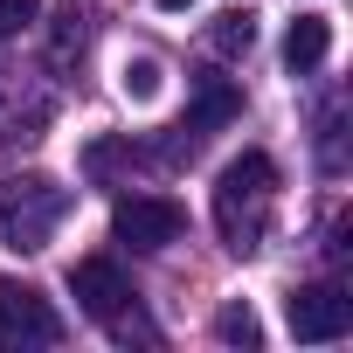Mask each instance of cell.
Listing matches in <instances>:
<instances>
[{
	"mask_svg": "<svg viewBox=\"0 0 353 353\" xmlns=\"http://www.w3.org/2000/svg\"><path fill=\"white\" fill-rule=\"evenodd\" d=\"M208 42H215V56H250V42H256V14H250V8H229V14H215Z\"/></svg>",
	"mask_w": 353,
	"mask_h": 353,
	"instance_id": "cell-10",
	"label": "cell"
},
{
	"mask_svg": "<svg viewBox=\"0 0 353 353\" xmlns=\"http://www.w3.org/2000/svg\"><path fill=\"white\" fill-rule=\"evenodd\" d=\"M63 215H70V188L49 181V173H8L0 181V243L8 250H21V256L49 250Z\"/></svg>",
	"mask_w": 353,
	"mask_h": 353,
	"instance_id": "cell-2",
	"label": "cell"
},
{
	"mask_svg": "<svg viewBox=\"0 0 353 353\" xmlns=\"http://www.w3.org/2000/svg\"><path fill=\"white\" fill-rule=\"evenodd\" d=\"M215 339H222V346H256L263 325H256L250 305H222V312H215Z\"/></svg>",
	"mask_w": 353,
	"mask_h": 353,
	"instance_id": "cell-11",
	"label": "cell"
},
{
	"mask_svg": "<svg viewBox=\"0 0 353 353\" xmlns=\"http://www.w3.org/2000/svg\"><path fill=\"white\" fill-rule=\"evenodd\" d=\"M90 35H97V14H90V0H63V8H56V28H49V63H56V70L83 63Z\"/></svg>",
	"mask_w": 353,
	"mask_h": 353,
	"instance_id": "cell-7",
	"label": "cell"
},
{
	"mask_svg": "<svg viewBox=\"0 0 353 353\" xmlns=\"http://www.w3.org/2000/svg\"><path fill=\"white\" fill-rule=\"evenodd\" d=\"M325 56H332V21H325V14H298L291 35H284V63H291V77L319 70Z\"/></svg>",
	"mask_w": 353,
	"mask_h": 353,
	"instance_id": "cell-9",
	"label": "cell"
},
{
	"mask_svg": "<svg viewBox=\"0 0 353 353\" xmlns=\"http://www.w3.org/2000/svg\"><path fill=\"white\" fill-rule=\"evenodd\" d=\"M159 8H173V14H181V8H194V0H159Z\"/></svg>",
	"mask_w": 353,
	"mask_h": 353,
	"instance_id": "cell-14",
	"label": "cell"
},
{
	"mask_svg": "<svg viewBox=\"0 0 353 353\" xmlns=\"http://www.w3.org/2000/svg\"><path fill=\"white\" fill-rule=\"evenodd\" d=\"M284 319H291V332L305 346H325V339H346L353 332V298L339 284H305V291H291Z\"/></svg>",
	"mask_w": 353,
	"mask_h": 353,
	"instance_id": "cell-5",
	"label": "cell"
},
{
	"mask_svg": "<svg viewBox=\"0 0 353 353\" xmlns=\"http://www.w3.org/2000/svg\"><path fill=\"white\" fill-rule=\"evenodd\" d=\"M0 346L8 353H28V346H63V312L28 291V284H8L0 277Z\"/></svg>",
	"mask_w": 353,
	"mask_h": 353,
	"instance_id": "cell-3",
	"label": "cell"
},
{
	"mask_svg": "<svg viewBox=\"0 0 353 353\" xmlns=\"http://www.w3.org/2000/svg\"><path fill=\"white\" fill-rule=\"evenodd\" d=\"M111 229L132 250H173L188 236V215H181V201H166V194H125L111 208Z\"/></svg>",
	"mask_w": 353,
	"mask_h": 353,
	"instance_id": "cell-4",
	"label": "cell"
},
{
	"mask_svg": "<svg viewBox=\"0 0 353 353\" xmlns=\"http://www.w3.org/2000/svg\"><path fill=\"white\" fill-rule=\"evenodd\" d=\"M194 90H201V97H194V118L181 125V132H188V152H194V145H201L208 132H222V125H229V118L243 111V97H236V90L222 83V77H201Z\"/></svg>",
	"mask_w": 353,
	"mask_h": 353,
	"instance_id": "cell-8",
	"label": "cell"
},
{
	"mask_svg": "<svg viewBox=\"0 0 353 353\" xmlns=\"http://www.w3.org/2000/svg\"><path fill=\"white\" fill-rule=\"evenodd\" d=\"M70 291H77V305H83L97 325H111L125 305H139V298H132V284H125V270H118L111 256H83V263L70 270Z\"/></svg>",
	"mask_w": 353,
	"mask_h": 353,
	"instance_id": "cell-6",
	"label": "cell"
},
{
	"mask_svg": "<svg viewBox=\"0 0 353 353\" xmlns=\"http://www.w3.org/2000/svg\"><path fill=\"white\" fill-rule=\"evenodd\" d=\"M35 14H42V0H0V42H8V35H21Z\"/></svg>",
	"mask_w": 353,
	"mask_h": 353,
	"instance_id": "cell-13",
	"label": "cell"
},
{
	"mask_svg": "<svg viewBox=\"0 0 353 353\" xmlns=\"http://www.w3.org/2000/svg\"><path fill=\"white\" fill-rule=\"evenodd\" d=\"M270 208H277V166H270V152H243V159H229L222 181H215V229H222V243H229L236 256L263 250V236H270Z\"/></svg>",
	"mask_w": 353,
	"mask_h": 353,
	"instance_id": "cell-1",
	"label": "cell"
},
{
	"mask_svg": "<svg viewBox=\"0 0 353 353\" xmlns=\"http://www.w3.org/2000/svg\"><path fill=\"white\" fill-rule=\"evenodd\" d=\"M125 97H159V63L152 56H132L125 63Z\"/></svg>",
	"mask_w": 353,
	"mask_h": 353,
	"instance_id": "cell-12",
	"label": "cell"
}]
</instances>
